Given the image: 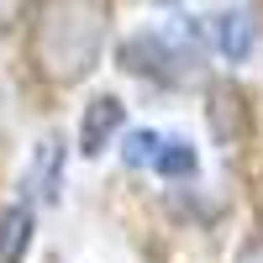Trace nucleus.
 <instances>
[{"label":"nucleus","mask_w":263,"mask_h":263,"mask_svg":"<svg viewBox=\"0 0 263 263\" xmlns=\"http://www.w3.org/2000/svg\"><path fill=\"white\" fill-rule=\"evenodd\" d=\"M105 42V6H79V0H63V6H42L37 21V63L42 74L58 84H74L95 69Z\"/></svg>","instance_id":"obj_1"},{"label":"nucleus","mask_w":263,"mask_h":263,"mask_svg":"<svg viewBox=\"0 0 263 263\" xmlns=\"http://www.w3.org/2000/svg\"><path fill=\"white\" fill-rule=\"evenodd\" d=\"M121 69L142 74L153 84H190L195 79V53L179 48V42L163 37V32H137V37L121 42Z\"/></svg>","instance_id":"obj_2"},{"label":"nucleus","mask_w":263,"mask_h":263,"mask_svg":"<svg viewBox=\"0 0 263 263\" xmlns=\"http://www.w3.org/2000/svg\"><path fill=\"white\" fill-rule=\"evenodd\" d=\"M200 37H205L221 58L242 63V58L253 53V42H258V21H253L248 6H227V11H211V16L200 21Z\"/></svg>","instance_id":"obj_3"},{"label":"nucleus","mask_w":263,"mask_h":263,"mask_svg":"<svg viewBox=\"0 0 263 263\" xmlns=\"http://www.w3.org/2000/svg\"><path fill=\"white\" fill-rule=\"evenodd\" d=\"M121 121H126V105L116 95H95L90 105H84V116H79V153H84V158L105 153L111 137L121 132Z\"/></svg>","instance_id":"obj_4"},{"label":"nucleus","mask_w":263,"mask_h":263,"mask_svg":"<svg viewBox=\"0 0 263 263\" xmlns=\"http://www.w3.org/2000/svg\"><path fill=\"white\" fill-rule=\"evenodd\" d=\"M58 179H63V142L58 137H42L37 153H32V168L27 179H21V190H27V200H58Z\"/></svg>","instance_id":"obj_5"},{"label":"nucleus","mask_w":263,"mask_h":263,"mask_svg":"<svg viewBox=\"0 0 263 263\" xmlns=\"http://www.w3.org/2000/svg\"><path fill=\"white\" fill-rule=\"evenodd\" d=\"M32 232H37V216L27 200H16L0 211V263H21L32 248Z\"/></svg>","instance_id":"obj_6"},{"label":"nucleus","mask_w":263,"mask_h":263,"mask_svg":"<svg viewBox=\"0 0 263 263\" xmlns=\"http://www.w3.org/2000/svg\"><path fill=\"white\" fill-rule=\"evenodd\" d=\"M163 174V179H195V168H200V153H195L184 137H163L158 147V163H153Z\"/></svg>","instance_id":"obj_7"},{"label":"nucleus","mask_w":263,"mask_h":263,"mask_svg":"<svg viewBox=\"0 0 263 263\" xmlns=\"http://www.w3.org/2000/svg\"><path fill=\"white\" fill-rule=\"evenodd\" d=\"M158 147H163L158 132L137 126V132H126V142H121V163L126 168H153V163H158Z\"/></svg>","instance_id":"obj_8"},{"label":"nucleus","mask_w":263,"mask_h":263,"mask_svg":"<svg viewBox=\"0 0 263 263\" xmlns=\"http://www.w3.org/2000/svg\"><path fill=\"white\" fill-rule=\"evenodd\" d=\"M237 263H263V237H258V242H248L242 253H237Z\"/></svg>","instance_id":"obj_9"}]
</instances>
